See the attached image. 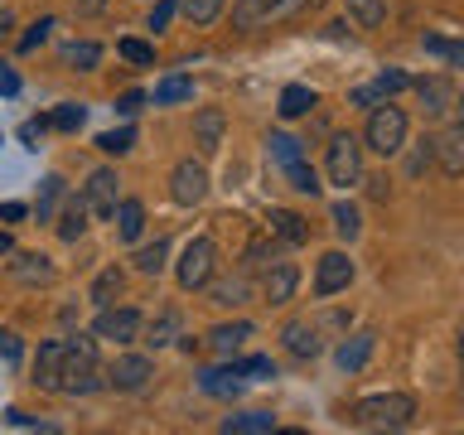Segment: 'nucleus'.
Masks as SVG:
<instances>
[{"label":"nucleus","mask_w":464,"mask_h":435,"mask_svg":"<svg viewBox=\"0 0 464 435\" xmlns=\"http://www.w3.org/2000/svg\"><path fill=\"white\" fill-rule=\"evenodd\" d=\"M111 223H116V237H121V242H136L145 232V203L140 198H116Z\"/></svg>","instance_id":"nucleus-22"},{"label":"nucleus","mask_w":464,"mask_h":435,"mask_svg":"<svg viewBox=\"0 0 464 435\" xmlns=\"http://www.w3.org/2000/svg\"><path fill=\"white\" fill-rule=\"evenodd\" d=\"M285 184L295 188V194H310V198L319 194V188H324V184H319V174L310 169V160H300V165H290V169H285Z\"/></svg>","instance_id":"nucleus-38"},{"label":"nucleus","mask_w":464,"mask_h":435,"mask_svg":"<svg viewBox=\"0 0 464 435\" xmlns=\"http://www.w3.org/2000/svg\"><path fill=\"white\" fill-rule=\"evenodd\" d=\"M455 107H459V111H464V92H455Z\"/></svg>","instance_id":"nucleus-56"},{"label":"nucleus","mask_w":464,"mask_h":435,"mask_svg":"<svg viewBox=\"0 0 464 435\" xmlns=\"http://www.w3.org/2000/svg\"><path fill=\"white\" fill-rule=\"evenodd\" d=\"M49 34H53V20L44 14V20H34V24H29V34L20 39V49H24V53H29V49H39V44L49 39Z\"/></svg>","instance_id":"nucleus-45"},{"label":"nucleus","mask_w":464,"mask_h":435,"mask_svg":"<svg viewBox=\"0 0 464 435\" xmlns=\"http://www.w3.org/2000/svg\"><path fill=\"white\" fill-rule=\"evenodd\" d=\"M343 5H348V20H353L358 29H377V24L387 20L382 0H343Z\"/></svg>","instance_id":"nucleus-31"},{"label":"nucleus","mask_w":464,"mask_h":435,"mask_svg":"<svg viewBox=\"0 0 464 435\" xmlns=\"http://www.w3.org/2000/svg\"><path fill=\"white\" fill-rule=\"evenodd\" d=\"M237 368H242L246 382H271V377H276V362H271L266 353H252L246 362H237Z\"/></svg>","instance_id":"nucleus-43"},{"label":"nucleus","mask_w":464,"mask_h":435,"mask_svg":"<svg viewBox=\"0 0 464 435\" xmlns=\"http://www.w3.org/2000/svg\"><path fill=\"white\" fill-rule=\"evenodd\" d=\"M49 126H58V130H78L82 126V107H72V102H63L53 116H49Z\"/></svg>","instance_id":"nucleus-44"},{"label":"nucleus","mask_w":464,"mask_h":435,"mask_svg":"<svg viewBox=\"0 0 464 435\" xmlns=\"http://www.w3.org/2000/svg\"><path fill=\"white\" fill-rule=\"evenodd\" d=\"M304 5H310V10H319V5H324V0H304Z\"/></svg>","instance_id":"nucleus-57"},{"label":"nucleus","mask_w":464,"mask_h":435,"mask_svg":"<svg viewBox=\"0 0 464 435\" xmlns=\"http://www.w3.org/2000/svg\"><path fill=\"white\" fill-rule=\"evenodd\" d=\"M242 387H246L242 368H208V372H198V392H203V397H223V401H232Z\"/></svg>","instance_id":"nucleus-20"},{"label":"nucleus","mask_w":464,"mask_h":435,"mask_svg":"<svg viewBox=\"0 0 464 435\" xmlns=\"http://www.w3.org/2000/svg\"><path fill=\"white\" fill-rule=\"evenodd\" d=\"M140 334H145V343H150V348L174 343V339H179V310H160V314L150 319V324L140 329Z\"/></svg>","instance_id":"nucleus-28"},{"label":"nucleus","mask_w":464,"mask_h":435,"mask_svg":"<svg viewBox=\"0 0 464 435\" xmlns=\"http://www.w3.org/2000/svg\"><path fill=\"white\" fill-rule=\"evenodd\" d=\"M63 382H58V392L63 397H92V392L107 387V372L97 368V343L87 339V334H68L63 339Z\"/></svg>","instance_id":"nucleus-1"},{"label":"nucleus","mask_w":464,"mask_h":435,"mask_svg":"<svg viewBox=\"0 0 464 435\" xmlns=\"http://www.w3.org/2000/svg\"><path fill=\"white\" fill-rule=\"evenodd\" d=\"M406 87H411V72H401V68H382L372 82L353 87V92H348V102H353V107H377V102H392L397 92H406Z\"/></svg>","instance_id":"nucleus-9"},{"label":"nucleus","mask_w":464,"mask_h":435,"mask_svg":"<svg viewBox=\"0 0 464 435\" xmlns=\"http://www.w3.org/2000/svg\"><path fill=\"white\" fill-rule=\"evenodd\" d=\"M150 377H155V362L145 353H121L107 368V387L111 392H140V387H150Z\"/></svg>","instance_id":"nucleus-10"},{"label":"nucleus","mask_w":464,"mask_h":435,"mask_svg":"<svg viewBox=\"0 0 464 435\" xmlns=\"http://www.w3.org/2000/svg\"><path fill=\"white\" fill-rule=\"evenodd\" d=\"M72 10H78L82 20H92V14H102V10H107V0H72Z\"/></svg>","instance_id":"nucleus-50"},{"label":"nucleus","mask_w":464,"mask_h":435,"mask_svg":"<svg viewBox=\"0 0 464 435\" xmlns=\"http://www.w3.org/2000/svg\"><path fill=\"white\" fill-rule=\"evenodd\" d=\"M266 160L285 174L290 165H300V160H304V145H300L295 136H281V130H276V136L266 140Z\"/></svg>","instance_id":"nucleus-27"},{"label":"nucleus","mask_w":464,"mask_h":435,"mask_svg":"<svg viewBox=\"0 0 464 435\" xmlns=\"http://www.w3.org/2000/svg\"><path fill=\"white\" fill-rule=\"evenodd\" d=\"M411 87H416V102H420V111H426V116L455 111V82H450V78H420Z\"/></svg>","instance_id":"nucleus-16"},{"label":"nucleus","mask_w":464,"mask_h":435,"mask_svg":"<svg viewBox=\"0 0 464 435\" xmlns=\"http://www.w3.org/2000/svg\"><path fill=\"white\" fill-rule=\"evenodd\" d=\"M44 126H49V121H24L20 136H24V140H39V136H44Z\"/></svg>","instance_id":"nucleus-52"},{"label":"nucleus","mask_w":464,"mask_h":435,"mask_svg":"<svg viewBox=\"0 0 464 435\" xmlns=\"http://www.w3.org/2000/svg\"><path fill=\"white\" fill-rule=\"evenodd\" d=\"M63 63H68V68H78V72H92V68L102 63V44H92V39L68 44V49H63Z\"/></svg>","instance_id":"nucleus-32"},{"label":"nucleus","mask_w":464,"mask_h":435,"mask_svg":"<svg viewBox=\"0 0 464 435\" xmlns=\"http://www.w3.org/2000/svg\"><path fill=\"white\" fill-rule=\"evenodd\" d=\"M121 285H126V276L116 271V266H107V271L92 281V304H97V310H102V304H111L116 295H121Z\"/></svg>","instance_id":"nucleus-36"},{"label":"nucleus","mask_w":464,"mask_h":435,"mask_svg":"<svg viewBox=\"0 0 464 435\" xmlns=\"http://www.w3.org/2000/svg\"><path fill=\"white\" fill-rule=\"evenodd\" d=\"M362 145L377 155H401L406 145V111L392 107V102H377L368 116V130H362Z\"/></svg>","instance_id":"nucleus-3"},{"label":"nucleus","mask_w":464,"mask_h":435,"mask_svg":"<svg viewBox=\"0 0 464 435\" xmlns=\"http://www.w3.org/2000/svg\"><path fill=\"white\" fill-rule=\"evenodd\" d=\"M116 169H92V179H87L82 188V198H87V213H97V218H111L116 208Z\"/></svg>","instance_id":"nucleus-17"},{"label":"nucleus","mask_w":464,"mask_h":435,"mask_svg":"<svg viewBox=\"0 0 464 435\" xmlns=\"http://www.w3.org/2000/svg\"><path fill=\"white\" fill-rule=\"evenodd\" d=\"M420 49L435 53V58H445V63H464V44H450L440 34H420Z\"/></svg>","instance_id":"nucleus-41"},{"label":"nucleus","mask_w":464,"mask_h":435,"mask_svg":"<svg viewBox=\"0 0 464 435\" xmlns=\"http://www.w3.org/2000/svg\"><path fill=\"white\" fill-rule=\"evenodd\" d=\"M223 136H227V111L223 107H203L194 116V145H198V155L208 160L223 150Z\"/></svg>","instance_id":"nucleus-12"},{"label":"nucleus","mask_w":464,"mask_h":435,"mask_svg":"<svg viewBox=\"0 0 464 435\" xmlns=\"http://www.w3.org/2000/svg\"><path fill=\"white\" fill-rule=\"evenodd\" d=\"M271 237L285 242V246H304L310 242V223H304L300 213H290V208H271Z\"/></svg>","instance_id":"nucleus-24"},{"label":"nucleus","mask_w":464,"mask_h":435,"mask_svg":"<svg viewBox=\"0 0 464 435\" xmlns=\"http://www.w3.org/2000/svg\"><path fill=\"white\" fill-rule=\"evenodd\" d=\"M324 174H329V184H339V188H353L362 179V140L358 136H334L329 140V155H324Z\"/></svg>","instance_id":"nucleus-4"},{"label":"nucleus","mask_w":464,"mask_h":435,"mask_svg":"<svg viewBox=\"0 0 464 435\" xmlns=\"http://www.w3.org/2000/svg\"><path fill=\"white\" fill-rule=\"evenodd\" d=\"M261 20H271V0H232V29H256Z\"/></svg>","instance_id":"nucleus-30"},{"label":"nucleus","mask_w":464,"mask_h":435,"mask_svg":"<svg viewBox=\"0 0 464 435\" xmlns=\"http://www.w3.org/2000/svg\"><path fill=\"white\" fill-rule=\"evenodd\" d=\"M368 194L372 198H387V179H368Z\"/></svg>","instance_id":"nucleus-55"},{"label":"nucleus","mask_w":464,"mask_h":435,"mask_svg":"<svg viewBox=\"0 0 464 435\" xmlns=\"http://www.w3.org/2000/svg\"><path fill=\"white\" fill-rule=\"evenodd\" d=\"M24 218H29L24 203H0V223H24Z\"/></svg>","instance_id":"nucleus-48"},{"label":"nucleus","mask_w":464,"mask_h":435,"mask_svg":"<svg viewBox=\"0 0 464 435\" xmlns=\"http://www.w3.org/2000/svg\"><path fill=\"white\" fill-rule=\"evenodd\" d=\"M130 145H136V130H130V126H121V130H102V136H97V150H102V155H126Z\"/></svg>","instance_id":"nucleus-40"},{"label":"nucleus","mask_w":464,"mask_h":435,"mask_svg":"<svg viewBox=\"0 0 464 435\" xmlns=\"http://www.w3.org/2000/svg\"><path fill=\"white\" fill-rule=\"evenodd\" d=\"M82 232H87V198H82V194H72V198H68V208L58 213V237H63V242H78Z\"/></svg>","instance_id":"nucleus-26"},{"label":"nucleus","mask_w":464,"mask_h":435,"mask_svg":"<svg viewBox=\"0 0 464 435\" xmlns=\"http://www.w3.org/2000/svg\"><path fill=\"white\" fill-rule=\"evenodd\" d=\"M334 232H339L343 242H353L358 232H362V213H358L348 198H339V203H334Z\"/></svg>","instance_id":"nucleus-34"},{"label":"nucleus","mask_w":464,"mask_h":435,"mask_svg":"<svg viewBox=\"0 0 464 435\" xmlns=\"http://www.w3.org/2000/svg\"><path fill=\"white\" fill-rule=\"evenodd\" d=\"M179 14L188 24H213L223 14V0H179Z\"/></svg>","instance_id":"nucleus-37"},{"label":"nucleus","mask_w":464,"mask_h":435,"mask_svg":"<svg viewBox=\"0 0 464 435\" xmlns=\"http://www.w3.org/2000/svg\"><path fill=\"white\" fill-rule=\"evenodd\" d=\"M348 420H353V426H368V430H401L416 420V397L411 392H377V397L353 401Z\"/></svg>","instance_id":"nucleus-2"},{"label":"nucleus","mask_w":464,"mask_h":435,"mask_svg":"<svg viewBox=\"0 0 464 435\" xmlns=\"http://www.w3.org/2000/svg\"><path fill=\"white\" fill-rule=\"evenodd\" d=\"M430 150H435V165H440L450 179H464V121L440 130V136L430 140Z\"/></svg>","instance_id":"nucleus-15"},{"label":"nucleus","mask_w":464,"mask_h":435,"mask_svg":"<svg viewBox=\"0 0 464 435\" xmlns=\"http://www.w3.org/2000/svg\"><path fill=\"white\" fill-rule=\"evenodd\" d=\"M372 348H377V334H353V339H343L339 343V353H334V362H339L343 372H362L368 368V358H372Z\"/></svg>","instance_id":"nucleus-21"},{"label":"nucleus","mask_w":464,"mask_h":435,"mask_svg":"<svg viewBox=\"0 0 464 435\" xmlns=\"http://www.w3.org/2000/svg\"><path fill=\"white\" fill-rule=\"evenodd\" d=\"M116 53H121L126 63H136V68H150L155 63V49L145 39H121V44H116Z\"/></svg>","instance_id":"nucleus-42"},{"label":"nucleus","mask_w":464,"mask_h":435,"mask_svg":"<svg viewBox=\"0 0 464 435\" xmlns=\"http://www.w3.org/2000/svg\"><path fill=\"white\" fill-rule=\"evenodd\" d=\"M348 285H353V261H348V252H324L314 261V295L319 300L339 295Z\"/></svg>","instance_id":"nucleus-8"},{"label":"nucleus","mask_w":464,"mask_h":435,"mask_svg":"<svg viewBox=\"0 0 464 435\" xmlns=\"http://www.w3.org/2000/svg\"><path fill=\"white\" fill-rule=\"evenodd\" d=\"M140 329H145V319L136 310H126V304H121V310H116V304H102L97 324H92L97 339H111V343H136Z\"/></svg>","instance_id":"nucleus-7"},{"label":"nucleus","mask_w":464,"mask_h":435,"mask_svg":"<svg viewBox=\"0 0 464 435\" xmlns=\"http://www.w3.org/2000/svg\"><path fill=\"white\" fill-rule=\"evenodd\" d=\"M179 14V0H155V10H150V29L160 34V29H169V20Z\"/></svg>","instance_id":"nucleus-46"},{"label":"nucleus","mask_w":464,"mask_h":435,"mask_svg":"<svg viewBox=\"0 0 464 435\" xmlns=\"http://www.w3.org/2000/svg\"><path fill=\"white\" fill-rule=\"evenodd\" d=\"M14 92H20V78H14V72L0 63V97H14Z\"/></svg>","instance_id":"nucleus-51"},{"label":"nucleus","mask_w":464,"mask_h":435,"mask_svg":"<svg viewBox=\"0 0 464 435\" xmlns=\"http://www.w3.org/2000/svg\"><path fill=\"white\" fill-rule=\"evenodd\" d=\"M10 29H14V14H10L5 5H0V39H5V34H10Z\"/></svg>","instance_id":"nucleus-53"},{"label":"nucleus","mask_w":464,"mask_h":435,"mask_svg":"<svg viewBox=\"0 0 464 435\" xmlns=\"http://www.w3.org/2000/svg\"><path fill=\"white\" fill-rule=\"evenodd\" d=\"M165 261H169V242L155 237L150 246H140V252H136V271L140 276H160V271H165Z\"/></svg>","instance_id":"nucleus-33"},{"label":"nucleus","mask_w":464,"mask_h":435,"mask_svg":"<svg viewBox=\"0 0 464 435\" xmlns=\"http://www.w3.org/2000/svg\"><path fill=\"white\" fill-rule=\"evenodd\" d=\"M194 97V82L188 78H165L155 87V107H174V102H188Z\"/></svg>","instance_id":"nucleus-39"},{"label":"nucleus","mask_w":464,"mask_h":435,"mask_svg":"<svg viewBox=\"0 0 464 435\" xmlns=\"http://www.w3.org/2000/svg\"><path fill=\"white\" fill-rule=\"evenodd\" d=\"M295 285H300L295 261H271V266L261 271V300L266 304H290L295 300Z\"/></svg>","instance_id":"nucleus-11"},{"label":"nucleus","mask_w":464,"mask_h":435,"mask_svg":"<svg viewBox=\"0 0 464 435\" xmlns=\"http://www.w3.org/2000/svg\"><path fill=\"white\" fill-rule=\"evenodd\" d=\"M63 339H49V343H39V358H34V382L39 392H58V382H63Z\"/></svg>","instance_id":"nucleus-14"},{"label":"nucleus","mask_w":464,"mask_h":435,"mask_svg":"<svg viewBox=\"0 0 464 435\" xmlns=\"http://www.w3.org/2000/svg\"><path fill=\"white\" fill-rule=\"evenodd\" d=\"M213 271H218V246H213V237H194V242H184L179 266H174L179 285H184V290H203V285L213 281Z\"/></svg>","instance_id":"nucleus-5"},{"label":"nucleus","mask_w":464,"mask_h":435,"mask_svg":"<svg viewBox=\"0 0 464 435\" xmlns=\"http://www.w3.org/2000/svg\"><path fill=\"white\" fill-rule=\"evenodd\" d=\"M252 324H246V319H232V324H218V329H208V348H213V353L218 358H232V353H237V348L246 343V339H252Z\"/></svg>","instance_id":"nucleus-23"},{"label":"nucleus","mask_w":464,"mask_h":435,"mask_svg":"<svg viewBox=\"0 0 464 435\" xmlns=\"http://www.w3.org/2000/svg\"><path fill=\"white\" fill-rule=\"evenodd\" d=\"M169 198L179 208H194V203L208 198V169H203V160H179L169 169Z\"/></svg>","instance_id":"nucleus-6"},{"label":"nucleus","mask_w":464,"mask_h":435,"mask_svg":"<svg viewBox=\"0 0 464 435\" xmlns=\"http://www.w3.org/2000/svg\"><path fill=\"white\" fill-rule=\"evenodd\" d=\"M314 87H304V82H290V87H281V107H276V111H281L285 116V121H295V116H304V111H314Z\"/></svg>","instance_id":"nucleus-25"},{"label":"nucleus","mask_w":464,"mask_h":435,"mask_svg":"<svg viewBox=\"0 0 464 435\" xmlns=\"http://www.w3.org/2000/svg\"><path fill=\"white\" fill-rule=\"evenodd\" d=\"M0 358H5L10 368L24 358V343H20V334H14V329H5V334H0Z\"/></svg>","instance_id":"nucleus-47"},{"label":"nucleus","mask_w":464,"mask_h":435,"mask_svg":"<svg viewBox=\"0 0 464 435\" xmlns=\"http://www.w3.org/2000/svg\"><path fill=\"white\" fill-rule=\"evenodd\" d=\"M10 256H14V252H10ZM10 281L39 290V285H53V281H58V266H53L44 252H20V256L10 261Z\"/></svg>","instance_id":"nucleus-13"},{"label":"nucleus","mask_w":464,"mask_h":435,"mask_svg":"<svg viewBox=\"0 0 464 435\" xmlns=\"http://www.w3.org/2000/svg\"><path fill=\"white\" fill-rule=\"evenodd\" d=\"M14 252V237H10V227H0V256H10Z\"/></svg>","instance_id":"nucleus-54"},{"label":"nucleus","mask_w":464,"mask_h":435,"mask_svg":"<svg viewBox=\"0 0 464 435\" xmlns=\"http://www.w3.org/2000/svg\"><path fill=\"white\" fill-rule=\"evenodd\" d=\"M145 107V92H126L121 102H116V111H121V116H136Z\"/></svg>","instance_id":"nucleus-49"},{"label":"nucleus","mask_w":464,"mask_h":435,"mask_svg":"<svg viewBox=\"0 0 464 435\" xmlns=\"http://www.w3.org/2000/svg\"><path fill=\"white\" fill-rule=\"evenodd\" d=\"M223 430L227 435H266V430H276V416L271 411H242V416H227Z\"/></svg>","instance_id":"nucleus-29"},{"label":"nucleus","mask_w":464,"mask_h":435,"mask_svg":"<svg viewBox=\"0 0 464 435\" xmlns=\"http://www.w3.org/2000/svg\"><path fill=\"white\" fill-rule=\"evenodd\" d=\"M203 290H208L213 304H223V310H237V304L252 300V276L237 271V276H227V281H208Z\"/></svg>","instance_id":"nucleus-19"},{"label":"nucleus","mask_w":464,"mask_h":435,"mask_svg":"<svg viewBox=\"0 0 464 435\" xmlns=\"http://www.w3.org/2000/svg\"><path fill=\"white\" fill-rule=\"evenodd\" d=\"M58 198H63V179H58V174H49V179L39 184V203H34V218H39V223H53Z\"/></svg>","instance_id":"nucleus-35"},{"label":"nucleus","mask_w":464,"mask_h":435,"mask_svg":"<svg viewBox=\"0 0 464 435\" xmlns=\"http://www.w3.org/2000/svg\"><path fill=\"white\" fill-rule=\"evenodd\" d=\"M459 362H464V334H459Z\"/></svg>","instance_id":"nucleus-58"},{"label":"nucleus","mask_w":464,"mask_h":435,"mask_svg":"<svg viewBox=\"0 0 464 435\" xmlns=\"http://www.w3.org/2000/svg\"><path fill=\"white\" fill-rule=\"evenodd\" d=\"M281 343H285V353H295V358H319V348H324L319 324H310V319H290L281 329Z\"/></svg>","instance_id":"nucleus-18"}]
</instances>
